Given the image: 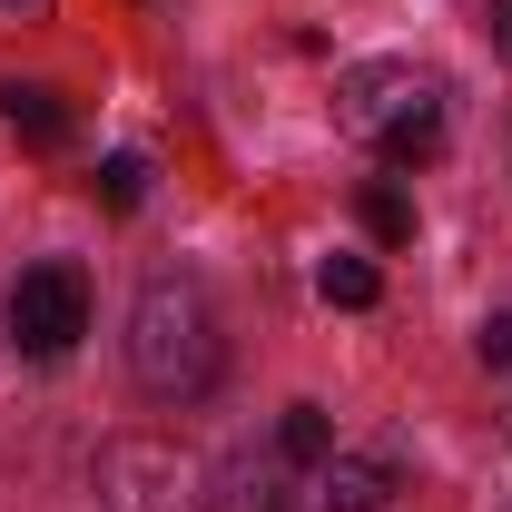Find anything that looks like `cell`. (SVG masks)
I'll use <instances>...</instances> for the list:
<instances>
[{"label": "cell", "instance_id": "6da1fadb", "mask_svg": "<svg viewBox=\"0 0 512 512\" xmlns=\"http://www.w3.org/2000/svg\"><path fill=\"white\" fill-rule=\"evenodd\" d=\"M128 375L158 404H197L217 384V316H207V286L197 276L158 266L138 286V306H128Z\"/></svg>", "mask_w": 512, "mask_h": 512}, {"label": "cell", "instance_id": "7a4b0ae2", "mask_svg": "<svg viewBox=\"0 0 512 512\" xmlns=\"http://www.w3.org/2000/svg\"><path fill=\"white\" fill-rule=\"evenodd\" d=\"M335 119H345V138H365L384 168H424L444 148V79L414 60H365V69H345Z\"/></svg>", "mask_w": 512, "mask_h": 512}, {"label": "cell", "instance_id": "3957f363", "mask_svg": "<svg viewBox=\"0 0 512 512\" xmlns=\"http://www.w3.org/2000/svg\"><path fill=\"white\" fill-rule=\"evenodd\" d=\"M0 325H10V345L30 355V365H60L69 345L89 335V276L79 266H30L20 286H10V306H0Z\"/></svg>", "mask_w": 512, "mask_h": 512}, {"label": "cell", "instance_id": "277c9868", "mask_svg": "<svg viewBox=\"0 0 512 512\" xmlns=\"http://www.w3.org/2000/svg\"><path fill=\"white\" fill-rule=\"evenodd\" d=\"M188 483H197V463L158 434H119L99 453V503L109 512H188Z\"/></svg>", "mask_w": 512, "mask_h": 512}, {"label": "cell", "instance_id": "5b68a950", "mask_svg": "<svg viewBox=\"0 0 512 512\" xmlns=\"http://www.w3.org/2000/svg\"><path fill=\"white\" fill-rule=\"evenodd\" d=\"M306 493H316V512H384L394 503V463L384 453H325Z\"/></svg>", "mask_w": 512, "mask_h": 512}, {"label": "cell", "instance_id": "8992f818", "mask_svg": "<svg viewBox=\"0 0 512 512\" xmlns=\"http://www.w3.org/2000/svg\"><path fill=\"white\" fill-rule=\"evenodd\" d=\"M0 128H10L20 148H60L69 109H60V89H40V79H0Z\"/></svg>", "mask_w": 512, "mask_h": 512}, {"label": "cell", "instance_id": "52a82bcc", "mask_svg": "<svg viewBox=\"0 0 512 512\" xmlns=\"http://www.w3.org/2000/svg\"><path fill=\"white\" fill-rule=\"evenodd\" d=\"M276 453L306 473V463H325L335 453V424H325V404H286V424H276Z\"/></svg>", "mask_w": 512, "mask_h": 512}, {"label": "cell", "instance_id": "ba28073f", "mask_svg": "<svg viewBox=\"0 0 512 512\" xmlns=\"http://www.w3.org/2000/svg\"><path fill=\"white\" fill-rule=\"evenodd\" d=\"M316 286H325V306H375V296H384L375 256H325V266H316Z\"/></svg>", "mask_w": 512, "mask_h": 512}, {"label": "cell", "instance_id": "9c48e42d", "mask_svg": "<svg viewBox=\"0 0 512 512\" xmlns=\"http://www.w3.org/2000/svg\"><path fill=\"white\" fill-rule=\"evenodd\" d=\"M89 188H99V207H109V217H128V207H138V197H148V158H99V178H89Z\"/></svg>", "mask_w": 512, "mask_h": 512}, {"label": "cell", "instance_id": "30bf717a", "mask_svg": "<svg viewBox=\"0 0 512 512\" xmlns=\"http://www.w3.org/2000/svg\"><path fill=\"white\" fill-rule=\"evenodd\" d=\"M365 237H375V247H414V207H404V188H365Z\"/></svg>", "mask_w": 512, "mask_h": 512}, {"label": "cell", "instance_id": "8fae6325", "mask_svg": "<svg viewBox=\"0 0 512 512\" xmlns=\"http://www.w3.org/2000/svg\"><path fill=\"white\" fill-rule=\"evenodd\" d=\"M483 365H512V316H493V325H483Z\"/></svg>", "mask_w": 512, "mask_h": 512}, {"label": "cell", "instance_id": "7c38bea8", "mask_svg": "<svg viewBox=\"0 0 512 512\" xmlns=\"http://www.w3.org/2000/svg\"><path fill=\"white\" fill-rule=\"evenodd\" d=\"M493 50L512 60V0H493Z\"/></svg>", "mask_w": 512, "mask_h": 512}]
</instances>
